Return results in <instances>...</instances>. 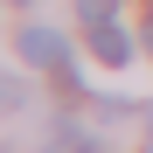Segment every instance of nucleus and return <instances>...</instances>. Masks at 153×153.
I'll return each instance as SVG.
<instances>
[{"label":"nucleus","mask_w":153,"mask_h":153,"mask_svg":"<svg viewBox=\"0 0 153 153\" xmlns=\"http://www.w3.org/2000/svg\"><path fill=\"white\" fill-rule=\"evenodd\" d=\"M14 49H21V63H42V70H63V63H70V49H63L56 28H21Z\"/></svg>","instance_id":"obj_1"},{"label":"nucleus","mask_w":153,"mask_h":153,"mask_svg":"<svg viewBox=\"0 0 153 153\" xmlns=\"http://www.w3.org/2000/svg\"><path fill=\"white\" fill-rule=\"evenodd\" d=\"M76 14L97 28V21H111V14H118V0H76Z\"/></svg>","instance_id":"obj_4"},{"label":"nucleus","mask_w":153,"mask_h":153,"mask_svg":"<svg viewBox=\"0 0 153 153\" xmlns=\"http://www.w3.org/2000/svg\"><path fill=\"white\" fill-rule=\"evenodd\" d=\"M14 7H28V0H14Z\"/></svg>","instance_id":"obj_5"},{"label":"nucleus","mask_w":153,"mask_h":153,"mask_svg":"<svg viewBox=\"0 0 153 153\" xmlns=\"http://www.w3.org/2000/svg\"><path fill=\"white\" fill-rule=\"evenodd\" d=\"M49 153H105V139H97V132H84V125H56V132H49Z\"/></svg>","instance_id":"obj_3"},{"label":"nucleus","mask_w":153,"mask_h":153,"mask_svg":"<svg viewBox=\"0 0 153 153\" xmlns=\"http://www.w3.org/2000/svg\"><path fill=\"white\" fill-rule=\"evenodd\" d=\"M91 56H97V63H111V70H118V63H132V35H125L118 21H97V28H91Z\"/></svg>","instance_id":"obj_2"}]
</instances>
